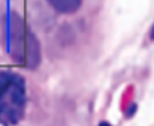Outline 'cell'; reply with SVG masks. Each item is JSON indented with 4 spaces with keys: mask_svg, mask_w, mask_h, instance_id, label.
I'll return each mask as SVG.
<instances>
[{
    "mask_svg": "<svg viewBox=\"0 0 154 126\" xmlns=\"http://www.w3.org/2000/svg\"><path fill=\"white\" fill-rule=\"evenodd\" d=\"M150 39L154 41V24H153V27H151V32H150Z\"/></svg>",
    "mask_w": 154,
    "mask_h": 126,
    "instance_id": "4",
    "label": "cell"
},
{
    "mask_svg": "<svg viewBox=\"0 0 154 126\" xmlns=\"http://www.w3.org/2000/svg\"><path fill=\"white\" fill-rule=\"evenodd\" d=\"M26 83L11 71L0 72V123L17 125L26 113Z\"/></svg>",
    "mask_w": 154,
    "mask_h": 126,
    "instance_id": "2",
    "label": "cell"
},
{
    "mask_svg": "<svg viewBox=\"0 0 154 126\" xmlns=\"http://www.w3.org/2000/svg\"><path fill=\"white\" fill-rule=\"evenodd\" d=\"M47 2L57 12L61 14H73L82 5V0H47Z\"/></svg>",
    "mask_w": 154,
    "mask_h": 126,
    "instance_id": "3",
    "label": "cell"
},
{
    "mask_svg": "<svg viewBox=\"0 0 154 126\" xmlns=\"http://www.w3.org/2000/svg\"><path fill=\"white\" fill-rule=\"evenodd\" d=\"M5 42L11 59L27 69H36L41 63V44L27 23L15 12L5 18Z\"/></svg>",
    "mask_w": 154,
    "mask_h": 126,
    "instance_id": "1",
    "label": "cell"
}]
</instances>
